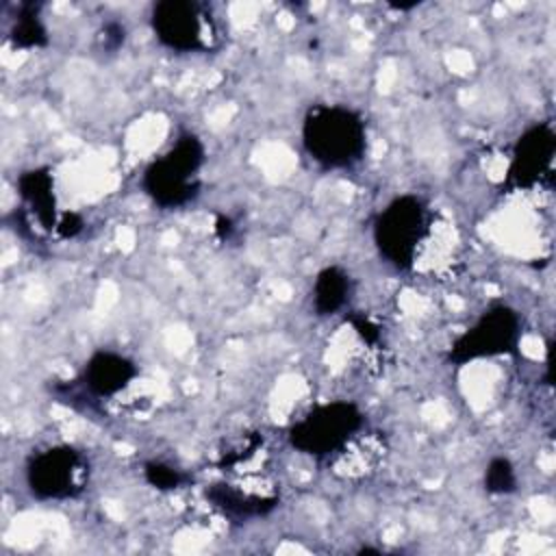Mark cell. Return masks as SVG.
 Masks as SVG:
<instances>
[{
	"label": "cell",
	"mask_w": 556,
	"mask_h": 556,
	"mask_svg": "<svg viewBox=\"0 0 556 556\" xmlns=\"http://www.w3.org/2000/svg\"><path fill=\"white\" fill-rule=\"evenodd\" d=\"M432 213L428 202L417 193L391 198L374 217L371 241L380 258L397 271H408L428 241Z\"/></svg>",
	"instance_id": "3"
},
{
	"label": "cell",
	"mask_w": 556,
	"mask_h": 556,
	"mask_svg": "<svg viewBox=\"0 0 556 556\" xmlns=\"http://www.w3.org/2000/svg\"><path fill=\"white\" fill-rule=\"evenodd\" d=\"M7 39L17 50H37L48 46V28L41 17V7L33 2L17 4L7 30Z\"/></svg>",
	"instance_id": "13"
},
{
	"label": "cell",
	"mask_w": 556,
	"mask_h": 556,
	"mask_svg": "<svg viewBox=\"0 0 556 556\" xmlns=\"http://www.w3.org/2000/svg\"><path fill=\"white\" fill-rule=\"evenodd\" d=\"M523 334L521 315L508 304H493L484 308L471 326H467L447 350V361L467 365L482 358H497L517 354Z\"/></svg>",
	"instance_id": "7"
},
{
	"label": "cell",
	"mask_w": 556,
	"mask_h": 556,
	"mask_svg": "<svg viewBox=\"0 0 556 556\" xmlns=\"http://www.w3.org/2000/svg\"><path fill=\"white\" fill-rule=\"evenodd\" d=\"M150 30L161 48L176 54L208 52L219 43L217 17L195 0H161L150 7Z\"/></svg>",
	"instance_id": "6"
},
{
	"label": "cell",
	"mask_w": 556,
	"mask_h": 556,
	"mask_svg": "<svg viewBox=\"0 0 556 556\" xmlns=\"http://www.w3.org/2000/svg\"><path fill=\"white\" fill-rule=\"evenodd\" d=\"M139 378L137 363L117 350H96L83 365L76 395L91 400H113Z\"/></svg>",
	"instance_id": "9"
},
{
	"label": "cell",
	"mask_w": 556,
	"mask_h": 556,
	"mask_svg": "<svg viewBox=\"0 0 556 556\" xmlns=\"http://www.w3.org/2000/svg\"><path fill=\"white\" fill-rule=\"evenodd\" d=\"M350 321H352V326L356 328V332L361 334V339H363V341H367V343H376V341H378L380 330H378V328H376L367 317H363V315H361V317H352Z\"/></svg>",
	"instance_id": "18"
},
{
	"label": "cell",
	"mask_w": 556,
	"mask_h": 556,
	"mask_svg": "<svg viewBox=\"0 0 556 556\" xmlns=\"http://www.w3.org/2000/svg\"><path fill=\"white\" fill-rule=\"evenodd\" d=\"M206 146L195 132H182L174 143L154 156L141 172V191L163 211H178L193 204L202 189Z\"/></svg>",
	"instance_id": "2"
},
{
	"label": "cell",
	"mask_w": 556,
	"mask_h": 556,
	"mask_svg": "<svg viewBox=\"0 0 556 556\" xmlns=\"http://www.w3.org/2000/svg\"><path fill=\"white\" fill-rule=\"evenodd\" d=\"M484 491L491 495H510L519 486L517 467L508 456H493L484 467Z\"/></svg>",
	"instance_id": "14"
},
{
	"label": "cell",
	"mask_w": 556,
	"mask_h": 556,
	"mask_svg": "<svg viewBox=\"0 0 556 556\" xmlns=\"http://www.w3.org/2000/svg\"><path fill=\"white\" fill-rule=\"evenodd\" d=\"M208 502L232 521H250L269 515L278 506L276 495H261L232 482H217L206 489Z\"/></svg>",
	"instance_id": "11"
},
{
	"label": "cell",
	"mask_w": 556,
	"mask_h": 556,
	"mask_svg": "<svg viewBox=\"0 0 556 556\" xmlns=\"http://www.w3.org/2000/svg\"><path fill=\"white\" fill-rule=\"evenodd\" d=\"M89 478V456L70 443L46 445L33 452L24 465V484L39 502L76 500L85 493Z\"/></svg>",
	"instance_id": "5"
},
{
	"label": "cell",
	"mask_w": 556,
	"mask_h": 556,
	"mask_svg": "<svg viewBox=\"0 0 556 556\" xmlns=\"http://www.w3.org/2000/svg\"><path fill=\"white\" fill-rule=\"evenodd\" d=\"M354 280L341 265L321 267L311 287V308L317 317H334L350 304Z\"/></svg>",
	"instance_id": "12"
},
{
	"label": "cell",
	"mask_w": 556,
	"mask_h": 556,
	"mask_svg": "<svg viewBox=\"0 0 556 556\" xmlns=\"http://www.w3.org/2000/svg\"><path fill=\"white\" fill-rule=\"evenodd\" d=\"M143 480L163 493H172L182 489L189 482V473H185L182 469L165 463V460H148L143 465Z\"/></svg>",
	"instance_id": "15"
},
{
	"label": "cell",
	"mask_w": 556,
	"mask_h": 556,
	"mask_svg": "<svg viewBox=\"0 0 556 556\" xmlns=\"http://www.w3.org/2000/svg\"><path fill=\"white\" fill-rule=\"evenodd\" d=\"M17 195L22 200L24 215L41 230H56L59 213L54 198V176L48 167H33L17 176Z\"/></svg>",
	"instance_id": "10"
},
{
	"label": "cell",
	"mask_w": 556,
	"mask_h": 556,
	"mask_svg": "<svg viewBox=\"0 0 556 556\" xmlns=\"http://www.w3.org/2000/svg\"><path fill=\"white\" fill-rule=\"evenodd\" d=\"M300 141L304 154L319 169L348 172L361 165L367 154V122L348 104L317 102L302 117Z\"/></svg>",
	"instance_id": "1"
},
{
	"label": "cell",
	"mask_w": 556,
	"mask_h": 556,
	"mask_svg": "<svg viewBox=\"0 0 556 556\" xmlns=\"http://www.w3.org/2000/svg\"><path fill=\"white\" fill-rule=\"evenodd\" d=\"M365 424V413L356 402L328 400L295 419L287 430V441L304 456L328 460L348 450L363 434Z\"/></svg>",
	"instance_id": "4"
},
{
	"label": "cell",
	"mask_w": 556,
	"mask_h": 556,
	"mask_svg": "<svg viewBox=\"0 0 556 556\" xmlns=\"http://www.w3.org/2000/svg\"><path fill=\"white\" fill-rule=\"evenodd\" d=\"M556 130L552 122H534L517 137L504 176L506 191H530L543 185L554 169Z\"/></svg>",
	"instance_id": "8"
},
{
	"label": "cell",
	"mask_w": 556,
	"mask_h": 556,
	"mask_svg": "<svg viewBox=\"0 0 556 556\" xmlns=\"http://www.w3.org/2000/svg\"><path fill=\"white\" fill-rule=\"evenodd\" d=\"M124 39H126V28L119 22H106L100 30V41L104 50H111V52L119 50L124 46Z\"/></svg>",
	"instance_id": "16"
},
{
	"label": "cell",
	"mask_w": 556,
	"mask_h": 556,
	"mask_svg": "<svg viewBox=\"0 0 556 556\" xmlns=\"http://www.w3.org/2000/svg\"><path fill=\"white\" fill-rule=\"evenodd\" d=\"M83 230V219L76 213H63L56 224V235L63 239H72Z\"/></svg>",
	"instance_id": "17"
}]
</instances>
